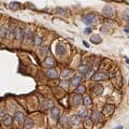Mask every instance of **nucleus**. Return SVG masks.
<instances>
[{"mask_svg":"<svg viewBox=\"0 0 129 129\" xmlns=\"http://www.w3.org/2000/svg\"><path fill=\"white\" fill-rule=\"evenodd\" d=\"M82 82V76L80 75H75L71 79V85L72 86H79L80 83Z\"/></svg>","mask_w":129,"mask_h":129,"instance_id":"4468645a","label":"nucleus"},{"mask_svg":"<svg viewBox=\"0 0 129 129\" xmlns=\"http://www.w3.org/2000/svg\"><path fill=\"white\" fill-rule=\"evenodd\" d=\"M108 74H109V79H112L114 76H116V71H111V72Z\"/></svg>","mask_w":129,"mask_h":129,"instance_id":"72a5a7b5","label":"nucleus"},{"mask_svg":"<svg viewBox=\"0 0 129 129\" xmlns=\"http://www.w3.org/2000/svg\"><path fill=\"white\" fill-rule=\"evenodd\" d=\"M93 120L95 121H100L101 120H102V113L99 112V111L95 110L93 112Z\"/></svg>","mask_w":129,"mask_h":129,"instance_id":"a211bd4d","label":"nucleus"},{"mask_svg":"<svg viewBox=\"0 0 129 129\" xmlns=\"http://www.w3.org/2000/svg\"><path fill=\"white\" fill-rule=\"evenodd\" d=\"M75 93L78 94V95H82V94L85 93V87H84L83 85H79V86H76Z\"/></svg>","mask_w":129,"mask_h":129,"instance_id":"393cba45","label":"nucleus"},{"mask_svg":"<svg viewBox=\"0 0 129 129\" xmlns=\"http://www.w3.org/2000/svg\"><path fill=\"white\" fill-rule=\"evenodd\" d=\"M68 117H67L66 115H64V116H61V120L59 121V124H60V125H66L67 123H68Z\"/></svg>","mask_w":129,"mask_h":129,"instance_id":"7c9ffc66","label":"nucleus"},{"mask_svg":"<svg viewBox=\"0 0 129 129\" xmlns=\"http://www.w3.org/2000/svg\"><path fill=\"white\" fill-rule=\"evenodd\" d=\"M79 116H80L81 118H87L88 116V112L86 109H82V110L79 112Z\"/></svg>","mask_w":129,"mask_h":129,"instance_id":"b1692460","label":"nucleus"},{"mask_svg":"<svg viewBox=\"0 0 129 129\" xmlns=\"http://www.w3.org/2000/svg\"><path fill=\"white\" fill-rule=\"evenodd\" d=\"M34 126V121L30 120V118H26V120L24 121V128L25 129H31L33 128Z\"/></svg>","mask_w":129,"mask_h":129,"instance_id":"f8f14e48","label":"nucleus"},{"mask_svg":"<svg viewBox=\"0 0 129 129\" xmlns=\"http://www.w3.org/2000/svg\"><path fill=\"white\" fill-rule=\"evenodd\" d=\"M14 120H15L17 123H19L21 124L22 121H25V115H24V113H22V112H16L15 114H14Z\"/></svg>","mask_w":129,"mask_h":129,"instance_id":"ddd939ff","label":"nucleus"},{"mask_svg":"<svg viewBox=\"0 0 129 129\" xmlns=\"http://www.w3.org/2000/svg\"><path fill=\"white\" fill-rule=\"evenodd\" d=\"M90 42L91 43H94V44H99V43H101V38H100V36L99 34H95V36H93L90 38Z\"/></svg>","mask_w":129,"mask_h":129,"instance_id":"5701e85b","label":"nucleus"},{"mask_svg":"<svg viewBox=\"0 0 129 129\" xmlns=\"http://www.w3.org/2000/svg\"><path fill=\"white\" fill-rule=\"evenodd\" d=\"M46 75H48V78L49 79H56V78H58V71H57V69L55 68H51V69H48V71H46Z\"/></svg>","mask_w":129,"mask_h":129,"instance_id":"39448f33","label":"nucleus"},{"mask_svg":"<svg viewBox=\"0 0 129 129\" xmlns=\"http://www.w3.org/2000/svg\"><path fill=\"white\" fill-rule=\"evenodd\" d=\"M91 90H93L94 94H96V95H101V94L103 93V87L101 85H95L91 88Z\"/></svg>","mask_w":129,"mask_h":129,"instance_id":"aec40b11","label":"nucleus"},{"mask_svg":"<svg viewBox=\"0 0 129 129\" xmlns=\"http://www.w3.org/2000/svg\"><path fill=\"white\" fill-rule=\"evenodd\" d=\"M114 111H115V106L113 105H106L102 110V114H105V116H110L114 113Z\"/></svg>","mask_w":129,"mask_h":129,"instance_id":"20e7f679","label":"nucleus"},{"mask_svg":"<svg viewBox=\"0 0 129 129\" xmlns=\"http://www.w3.org/2000/svg\"><path fill=\"white\" fill-rule=\"evenodd\" d=\"M126 61H127V64H129V59H126Z\"/></svg>","mask_w":129,"mask_h":129,"instance_id":"58836bf2","label":"nucleus"},{"mask_svg":"<svg viewBox=\"0 0 129 129\" xmlns=\"http://www.w3.org/2000/svg\"><path fill=\"white\" fill-rule=\"evenodd\" d=\"M33 40H34V45H36V46H40L41 44H42V42H43L42 37L39 36V34H36V36H34Z\"/></svg>","mask_w":129,"mask_h":129,"instance_id":"412c9836","label":"nucleus"},{"mask_svg":"<svg viewBox=\"0 0 129 129\" xmlns=\"http://www.w3.org/2000/svg\"><path fill=\"white\" fill-rule=\"evenodd\" d=\"M48 51V46H44V48H41V54L42 55H45V53Z\"/></svg>","mask_w":129,"mask_h":129,"instance_id":"473e14b6","label":"nucleus"},{"mask_svg":"<svg viewBox=\"0 0 129 129\" xmlns=\"http://www.w3.org/2000/svg\"><path fill=\"white\" fill-rule=\"evenodd\" d=\"M55 52H56L57 55L63 56V55H64V53H66V48H64V45L58 44V45H56V48H55Z\"/></svg>","mask_w":129,"mask_h":129,"instance_id":"6e6552de","label":"nucleus"},{"mask_svg":"<svg viewBox=\"0 0 129 129\" xmlns=\"http://www.w3.org/2000/svg\"><path fill=\"white\" fill-rule=\"evenodd\" d=\"M55 12H56L57 14H61V15H63V14H64L67 12V10L66 9H63V8H57L55 10Z\"/></svg>","mask_w":129,"mask_h":129,"instance_id":"2f4dec72","label":"nucleus"},{"mask_svg":"<svg viewBox=\"0 0 129 129\" xmlns=\"http://www.w3.org/2000/svg\"><path fill=\"white\" fill-rule=\"evenodd\" d=\"M4 114V110H3V108H1V106H0V117H1L2 115H3Z\"/></svg>","mask_w":129,"mask_h":129,"instance_id":"f704fd0d","label":"nucleus"},{"mask_svg":"<svg viewBox=\"0 0 129 129\" xmlns=\"http://www.w3.org/2000/svg\"><path fill=\"white\" fill-rule=\"evenodd\" d=\"M8 33H9V29L7 28L4 25H2V26H0V38L4 39L8 37Z\"/></svg>","mask_w":129,"mask_h":129,"instance_id":"9b49d317","label":"nucleus"},{"mask_svg":"<svg viewBox=\"0 0 129 129\" xmlns=\"http://www.w3.org/2000/svg\"><path fill=\"white\" fill-rule=\"evenodd\" d=\"M81 121H82V118L79 115H72V116H71V118H70V123L72 124V125H74V126L80 125Z\"/></svg>","mask_w":129,"mask_h":129,"instance_id":"9d476101","label":"nucleus"},{"mask_svg":"<svg viewBox=\"0 0 129 129\" xmlns=\"http://www.w3.org/2000/svg\"><path fill=\"white\" fill-rule=\"evenodd\" d=\"M81 102H82V96H81V95H78V94H76L75 96L72 97V105H73L78 106Z\"/></svg>","mask_w":129,"mask_h":129,"instance_id":"6ab92c4d","label":"nucleus"},{"mask_svg":"<svg viewBox=\"0 0 129 129\" xmlns=\"http://www.w3.org/2000/svg\"><path fill=\"white\" fill-rule=\"evenodd\" d=\"M91 127H93V121L90 118H85V128L90 129Z\"/></svg>","mask_w":129,"mask_h":129,"instance_id":"c85d7f7f","label":"nucleus"},{"mask_svg":"<svg viewBox=\"0 0 129 129\" xmlns=\"http://www.w3.org/2000/svg\"><path fill=\"white\" fill-rule=\"evenodd\" d=\"M88 69H89V67L86 66V64H81V66H79V71L82 73H86L88 71Z\"/></svg>","mask_w":129,"mask_h":129,"instance_id":"bb28decb","label":"nucleus"},{"mask_svg":"<svg viewBox=\"0 0 129 129\" xmlns=\"http://www.w3.org/2000/svg\"><path fill=\"white\" fill-rule=\"evenodd\" d=\"M123 19H125L126 22H129V9L125 10V12L123 14Z\"/></svg>","mask_w":129,"mask_h":129,"instance_id":"c756f323","label":"nucleus"},{"mask_svg":"<svg viewBox=\"0 0 129 129\" xmlns=\"http://www.w3.org/2000/svg\"><path fill=\"white\" fill-rule=\"evenodd\" d=\"M72 75H73V70H71V69H64L63 72H61V76L64 79H68Z\"/></svg>","mask_w":129,"mask_h":129,"instance_id":"f3484780","label":"nucleus"},{"mask_svg":"<svg viewBox=\"0 0 129 129\" xmlns=\"http://www.w3.org/2000/svg\"><path fill=\"white\" fill-rule=\"evenodd\" d=\"M124 30H125L127 33H129V26H126L125 28H124Z\"/></svg>","mask_w":129,"mask_h":129,"instance_id":"c9c22d12","label":"nucleus"},{"mask_svg":"<svg viewBox=\"0 0 129 129\" xmlns=\"http://www.w3.org/2000/svg\"><path fill=\"white\" fill-rule=\"evenodd\" d=\"M51 115H52V117H53L54 120H58V118H59V110H58V108H56V106H52Z\"/></svg>","mask_w":129,"mask_h":129,"instance_id":"dca6fc26","label":"nucleus"},{"mask_svg":"<svg viewBox=\"0 0 129 129\" xmlns=\"http://www.w3.org/2000/svg\"><path fill=\"white\" fill-rule=\"evenodd\" d=\"M83 21L86 25H94L97 22V15L94 13H88L83 17Z\"/></svg>","mask_w":129,"mask_h":129,"instance_id":"f257e3e1","label":"nucleus"},{"mask_svg":"<svg viewBox=\"0 0 129 129\" xmlns=\"http://www.w3.org/2000/svg\"><path fill=\"white\" fill-rule=\"evenodd\" d=\"M23 38H24V30L21 28V27H16L15 33H14V39L17 40V41H19Z\"/></svg>","mask_w":129,"mask_h":129,"instance_id":"423d86ee","label":"nucleus"},{"mask_svg":"<svg viewBox=\"0 0 129 129\" xmlns=\"http://www.w3.org/2000/svg\"><path fill=\"white\" fill-rule=\"evenodd\" d=\"M109 79V74L103 71H97L96 73H94L93 75V80L94 81H105Z\"/></svg>","mask_w":129,"mask_h":129,"instance_id":"f03ea898","label":"nucleus"},{"mask_svg":"<svg viewBox=\"0 0 129 129\" xmlns=\"http://www.w3.org/2000/svg\"><path fill=\"white\" fill-rule=\"evenodd\" d=\"M90 31H91V30H90V29H89V28L85 29V33H87V34H88V33H89V32H90Z\"/></svg>","mask_w":129,"mask_h":129,"instance_id":"e433bc0d","label":"nucleus"},{"mask_svg":"<svg viewBox=\"0 0 129 129\" xmlns=\"http://www.w3.org/2000/svg\"><path fill=\"white\" fill-rule=\"evenodd\" d=\"M102 13H103V15H105V17H111L113 15V10H112V8H111L110 6H105V8H103V10H102Z\"/></svg>","mask_w":129,"mask_h":129,"instance_id":"1a4fd4ad","label":"nucleus"},{"mask_svg":"<svg viewBox=\"0 0 129 129\" xmlns=\"http://www.w3.org/2000/svg\"><path fill=\"white\" fill-rule=\"evenodd\" d=\"M9 8L11 9V10H13V11H16V10L21 9V3H19V2H16V1L11 2V3H10V6H9Z\"/></svg>","mask_w":129,"mask_h":129,"instance_id":"4be33fe9","label":"nucleus"},{"mask_svg":"<svg viewBox=\"0 0 129 129\" xmlns=\"http://www.w3.org/2000/svg\"><path fill=\"white\" fill-rule=\"evenodd\" d=\"M16 27L15 25H11L9 29V32H10V38H14V33H15V30H16Z\"/></svg>","mask_w":129,"mask_h":129,"instance_id":"cd10ccee","label":"nucleus"},{"mask_svg":"<svg viewBox=\"0 0 129 129\" xmlns=\"http://www.w3.org/2000/svg\"><path fill=\"white\" fill-rule=\"evenodd\" d=\"M83 102L84 105H85V106H90L91 105V99L89 96H85L83 99Z\"/></svg>","mask_w":129,"mask_h":129,"instance_id":"a878e982","label":"nucleus"},{"mask_svg":"<svg viewBox=\"0 0 129 129\" xmlns=\"http://www.w3.org/2000/svg\"><path fill=\"white\" fill-rule=\"evenodd\" d=\"M1 121L4 126L9 127V126H11L12 121H13V118H12V116L10 115V114H3V115L1 116Z\"/></svg>","mask_w":129,"mask_h":129,"instance_id":"7ed1b4c3","label":"nucleus"},{"mask_svg":"<svg viewBox=\"0 0 129 129\" xmlns=\"http://www.w3.org/2000/svg\"><path fill=\"white\" fill-rule=\"evenodd\" d=\"M113 129H123V126H117V127H115Z\"/></svg>","mask_w":129,"mask_h":129,"instance_id":"4c0bfd02","label":"nucleus"},{"mask_svg":"<svg viewBox=\"0 0 129 129\" xmlns=\"http://www.w3.org/2000/svg\"><path fill=\"white\" fill-rule=\"evenodd\" d=\"M44 64H45L46 67H49V68H54V67L56 66V63L52 57H48V58L45 59V61H44Z\"/></svg>","mask_w":129,"mask_h":129,"instance_id":"2eb2a0df","label":"nucleus"},{"mask_svg":"<svg viewBox=\"0 0 129 129\" xmlns=\"http://www.w3.org/2000/svg\"><path fill=\"white\" fill-rule=\"evenodd\" d=\"M24 39H25V43H29L32 39V31L30 29H27L24 31Z\"/></svg>","mask_w":129,"mask_h":129,"instance_id":"0eeeda50","label":"nucleus"}]
</instances>
